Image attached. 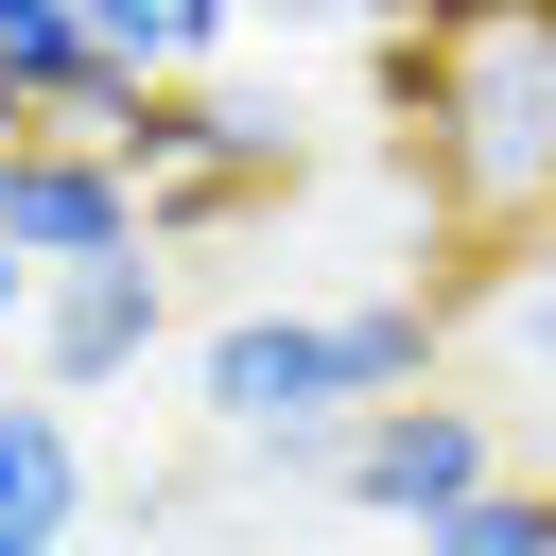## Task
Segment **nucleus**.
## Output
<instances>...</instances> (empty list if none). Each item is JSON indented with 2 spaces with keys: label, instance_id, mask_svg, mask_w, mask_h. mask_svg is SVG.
Wrapping results in <instances>:
<instances>
[{
  "label": "nucleus",
  "instance_id": "1",
  "mask_svg": "<svg viewBox=\"0 0 556 556\" xmlns=\"http://www.w3.org/2000/svg\"><path fill=\"white\" fill-rule=\"evenodd\" d=\"M400 104L452 226H556V0H417Z\"/></svg>",
  "mask_w": 556,
  "mask_h": 556
},
{
  "label": "nucleus",
  "instance_id": "2",
  "mask_svg": "<svg viewBox=\"0 0 556 556\" xmlns=\"http://www.w3.org/2000/svg\"><path fill=\"white\" fill-rule=\"evenodd\" d=\"M417 382H434V295H348V313H226V330L191 348V400H208V434L278 452L295 486L330 469V434H348V417H382V400H417Z\"/></svg>",
  "mask_w": 556,
  "mask_h": 556
},
{
  "label": "nucleus",
  "instance_id": "3",
  "mask_svg": "<svg viewBox=\"0 0 556 556\" xmlns=\"http://www.w3.org/2000/svg\"><path fill=\"white\" fill-rule=\"evenodd\" d=\"M278 174H295V104H261V87H226V70H174V87H139V122H122L139 243H191V226L261 208Z\"/></svg>",
  "mask_w": 556,
  "mask_h": 556
},
{
  "label": "nucleus",
  "instance_id": "4",
  "mask_svg": "<svg viewBox=\"0 0 556 556\" xmlns=\"http://www.w3.org/2000/svg\"><path fill=\"white\" fill-rule=\"evenodd\" d=\"M313 486H348L365 521H400V539H434V521H469L486 486H504V434H486V400H382V417H348L330 434V469Z\"/></svg>",
  "mask_w": 556,
  "mask_h": 556
},
{
  "label": "nucleus",
  "instance_id": "5",
  "mask_svg": "<svg viewBox=\"0 0 556 556\" xmlns=\"http://www.w3.org/2000/svg\"><path fill=\"white\" fill-rule=\"evenodd\" d=\"M156 330H174V261L139 243V261H87V278H35V330H17V365H35V400L70 417V400L139 382V365H156Z\"/></svg>",
  "mask_w": 556,
  "mask_h": 556
},
{
  "label": "nucleus",
  "instance_id": "6",
  "mask_svg": "<svg viewBox=\"0 0 556 556\" xmlns=\"http://www.w3.org/2000/svg\"><path fill=\"white\" fill-rule=\"evenodd\" d=\"M0 261H17V278L139 261V191H122V156H87V139H17V174H0Z\"/></svg>",
  "mask_w": 556,
  "mask_h": 556
},
{
  "label": "nucleus",
  "instance_id": "7",
  "mask_svg": "<svg viewBox=\"0 0 556 556\" xmlns=\"http://www.w3.org/2000/svg\"><path fill=\"white\" fill-rule=\"evenodd\" d=\"M87 539V434L52 400H0V556H70Z\"/></svg>",
  "mask_w": 556,
  "mask_h": 556
},
{
  "label": "nucleus",
  "instance_id": "8",
  "mask_svg": "<svg viewBox=\"0 0 556 556\" xmlns=\"http://www.w3.org/2000/svg\"><path fill=\"white\" fill-rule=\"evenodd\" d=\"M382 556H556V486H486L469 521H434V539H382Z\"/></svg>",
  "mask_w": 556,
  "mask_h": 556
},
{
  "label": "nucleus",
  "instance_id": "9",
  "mask_svg": "<svg viewBox=\"0 0 556 556\" xmlns=\"http://www.w3.org/2000/svg\"><path fill=\"white\" fill-rule=\"evenodd\" d=\"M70 17H87V52L122 87H174V0H70Z\"/></svg>",
  "mask_w": 556,
  "mask_h": 556
},
{
  "label": "nucleus",
  "instance_id": "10",
  "mask_svg": "<svg viewBox=\"0 0 556 556\" xmlns=\"http://www.w3.org/2000/svg\"><path fill=\"white\" fill-rule=\"evenodd\" d=\"M504 348H521V365L556 382V278H521V295H504Z\"/></svg>",
  "mask_w": 556,
  "mask_h": 556
},
{
  "label": "nucleus",
  "instance_id": "11",
  "mask_svg": "<svg viewBox=\"0 0 556 556\" xmlns=\"http://www.w3.org/2000/svg\"><path fill=\"white\" fill-rule=\"evenodd\" d=\"M226 35H243V0H174V70H208Z\"/></svg>",
  "mask_w": 556,
  "mask_h": 556
},
{
  "label": "nucleus",
  "instance_id": "12",
  "mask_svg": "<svg viewBox=\"0 0 556 556\" xmlns=\"http://www.w3.org/2000/svg\"><path fill=\"white\" fill-rule=\"evenodd\" d=\"M278 17H365V35H417V0H278Z\"/></svg>",
  "mask_w": 556,
  "mask_h": 556
},
{
  "label": "nucleus",
  "instance_id": "13",
  "mask_svg": "<svg viewBox=\"0 0 556 556\" xmlns=\"http://www.w3.org/2000/svg\"><path fill=\"white\" fill-rule=\"evenodd\" d=\"M17 330H35V278H17V261H0V348H17Z\"/></svg>",
  "mask_w": 556,
  "mask_h": 556
},
{
  "label": "nucleus",
  "instance_id": "14",
  "mask_svg": "<svg viewBox=\"0 0 556 556\" xmlns=\"http://www.w3.org/2000/svg\"><path fill=\"white\" fill-rule=\"evenodd\" d=\"M0 174H17V122H0Z\"/></svg>",
  "mask_w": 556,
  "mask_h": 556
}]
</instances>
